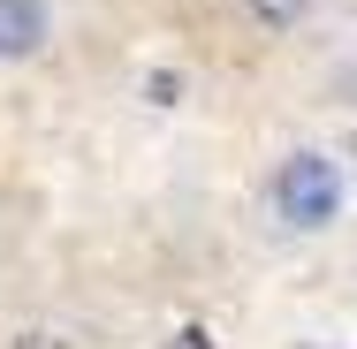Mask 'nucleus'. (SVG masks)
<instances>
[{
	"mask_svg": "<svg viewBox=\"0 0 357 349\" xmlns=\"http://www.w3.org/2000/svg\"><path fill=\"white\" fill-rule=\"evenodd\" d=\"M266 212L282 220L289 235H327V228L350 212V175H342V160L319 152V144L282 152L274 175H266Z\"/></svg>",
	"mask_w": 357,
	"mask_h": 349,
	"instance_id": "f257e3e1",
	"label": "nucleus"
},
{
	"mask_svg": "<svg viewBox=\"0 0 357 349\" xmlns=\"http://www.w3.org/2000/svg\"><path fill=\"white\" fill-rule=\"evenodd\" d=\"M54 46V0H0V69L38 61Z\"/></svg>",
	"mask_w": 357,
	"mask_h": 349,
	"instance_id": "f03ea898",
	"label": "nucleus"
},
{
	"mask_svg": "<svg viewBox=\"0 0 357 349\" xmlns=\"http://www.w3.org/2000/svg\"><path fill=\"white\" fill-rule=\"evenodd\" d=\"M243 15H251L259 31H296V23L312 15V0H243Z\"/></svg>",
	"mask_w": 357,
	"mask_h": 349,
	"instance_id": "7ed1b4c3",
	"label": "nucleus"
},
{
	"mask_svg": "<svg viewBox=\"0 0 357 349\" xmlns=\"http://www.w3.org/2000/svg\"><path fill=\"white\" fill-rule=\"evenodd\" d=\"M144 99H152V107H175V99H183V76H175V69H152V76H144Z\"/></svg>",
	"mask_w": 357,
	"mask_h": 349,
	"instance_id": "20e7f679",
	"label": "nucleus"
},
{
	"mask_svg": "<svg viewBox=\"0 0 357 349\" xmlns=\"http://www.w3.org/2000/svg\"><path fill=\"white\" fill-rule=\"evenodd\" d=\"M8 349H69V334H54V327H23V334H8Z\"/></svg>",
	"mask_w": 357,
	"mask_h": 349,
	"instance_id": "39448f33",
	"label": "nucleus"
}]
</instances>
